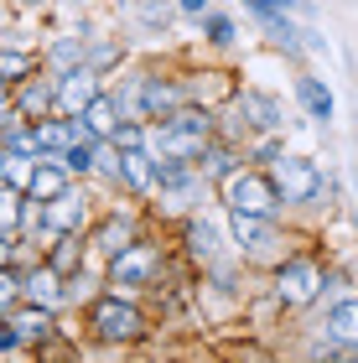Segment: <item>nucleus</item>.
<instances>
[{"mask_svg": "<svg viewBox=\"0 0 358 363\" xmlns=\"http://www.w3.org/2000/svg\"><path fill=\"white\" fill-rule=\"evenodd\" d=\"M332 291V275L317 265V259H306V255H286L281 265H275V306L281 311H306L312 301H322V296Z\"/></svg>", "mask_w": 358, "mask_h": 363, "instance_id": "obj_1", "label": "nucleus"}, {"mask_svg": "<svg viewBox=\"0 0 358 363\" xmlns=\"http://www.w3.org/2000/svg\"><path fill=\"white\" fill-rule=\"evenodd\" d=\"M89 333L99 342H109V348H125V342L145 337V317L125 291H104V296L89 301Z\"/></svg>", "mask_w": 358, "mask_h": 363, "instance_id": "obj_2", "label": "nucleus"}, {"mask_svg": "<svg viewBox=\"0 0 358 363\" xmlns=\"http://www.w3.org/2000/svg\"><path fill=\"white\" fill-rule=\"evenodd\" d=\"M218 197H223V208L265 213V218H281V208H286V192L275 182V172H259V167H239L234 177H223Z\"/></svg>", "mask_w": 358, "mask_h": 363, "instance_id": "obj_3", "label": "nucleus"}, {"mask_svg": "<svg viewBox=\"0 0 358 363\" xmlns=\"http://www.w3.org/2000/svg\"><path fill=\"white\" fill-rule=\"evenodd\" d=\"M161 270H167V250L151 239H135L130 250H120L104 265V280H109V291H145L161 280Z\"/></svg>", "mask_w": 358, "mask_h": 363, "instance_id": "obj_4", "label": "nucleus"}, {"mask_svg": "<svg viewBox=\"0 0 358 363\" xmlns=\"http://www.w3.org/2000/svg\"><path fill=\"white\" fill-rule=\"evenodd\" d=\"M270 172H275V182H281V192H286V208H306V203H317V197L328 192L322 167L306 161V156H281Z\"/></svg>", "mask_w": 358, "mask_h": 363, "instance_id": "obj_5", "label": "nucleus"}, {"mask_svg": "<svg viewBox=\"0 0 358 363\" xmlns=\"http://www.w3.org/2000/svg\"><path fill=\"white\" fill-rule=\"evenodd\" d=\"M42 234L57 239V234H89V197L68 187L57 203H42Z\"/></svg>", "mask_w": 358, "mask_h": 363, "instance_id": "obj_6", "label": "nucleus"}, {"mask_svg": "<svg viewBox=\"0 0 358 363\" xmlns=\"http://www.w3.org/2000/svg\"><path fill=\"white\" fill-rule=\"evenodd\" d=\"M229 239L244 255H265L270 244H281V218H265V213H239L229 208Z\"/></svg>", "mask_w": 358, "mask_h": 363, "instance_id": "obj_7", "label": "nucleus"}, {"mask_svg": "<svg viewBox=\"0 0 358 363\" xmlns=\"http://www.w3.org/2000/svg\"><path fill=\"white\" fill-rule=\"evenodd\" d=\"M135 104L145 120H167V114H177L187 104V84H177V78H135Z\"/></svg>", "mask_w": 358, "mask_h": 363, "instance_id": "obj_8", "label": "nucleus"}, {"mask_svg": "<svg viewBox=\"0 0 358 363\" xmlns=\"http://www.w3.org/2000/svg\"><path fill=\"white\" fill-rule=\"evenodd\" d=\"M99 94H104V78H99L94 62H84V68H73V73H57V109L62 114H84Z\"/></svg>", "mask_w": 358, "mask_h": 363, "instance_id": "obj_9", "label": "nucleus"}, {"mask_svg": "<svg viewBox=\"0 0 358 363\" xmlns=\"http://www.w3.org/2000/svg\"><path fill=\"white\" fill-rule=\"evenodd\" d=\"M73 187V172L62 156H42L37 167H31V182H26V197L31 203H57L62 192Z\"/></svg>", "mask_w": 358, "mask_h": 363, "instance_id": "obj_10", "label": "nucleus"}, {"mask_svg": "<svg viewBox=\"0 0 358 363\" xmlns=\"http://www.w3.org/2000/svg\"><path fill=\"white\" fill-rule=\"evenodd\" d=\"M6 317L21 327V337L31 342V353H42L47 342L57 337V306H42V301H26V306H16V311H6Z\"/></svg>", "mask_w": 358, "mask_h": 363, "instance_id": "obj_11", "label": "nucleus"}, {"mask_svg": "<svg viewBox=\"0 0 358 363\" xmlns=\"http://www.w3.org/2000/svg\"><path fill=\"white\" fill-rule=\"evenodd\" d=\"M115 187L135 192V197H151V192H156V156H151V151H120Z\"/></svg>", "mask_w": 358, "mask_h": 363, "instance_id": "obj_12", "label": "nucleus"}, {"mask_svg": "<svg viewBox=\"0 0 358 363\" xmlns=\"http://www.w3.org/2000/svg\"><path fill=\"white\" fill-rule=\"evenodd\" d=\"M11 99L21 104V114H26V120L57 114V73H52V78H37V73H31L26 84H16V89H11Z\"/></svg>", "mask_w": 358, "mask_h": 363, "instance_id": "obj_13", "label": "nucleus"}, {"mask_svg": "<svg viewBox=\"0 0 358 363\" xmlns=\"http://www.w3.org/2000/svg\"><path fill=\"white\" fill-rule=\"evenodd\" d=\"M84 120V130H89V140H115V130H120V120H125V104H120V94H99L94 104L78 114Z\"/></svg>", "mask_w": 358, "mask_h": 363, "instance_id": "obj_14", "label": "nucleus"}, {"mask_svg": "<svg viewBox=\"0 0 358 363\" xmlns=\"http://www.w3.org/2000/svg\"><path fill=\"white\" fill-rule=\"evenodd\" d=\"M89 244H94L104 259H115L120 250H130V244H135V218H130V213H109L99 228H89Z\"/></svg>", "mask_w": 358, "mask_h": 363, "instance_id": "obj_15", "label": "nucleus"}, {"mask_svg": "<svg viewBox=\"0 0 358 363\" xmlns=\"http://www.w3.org/2000/svg\"><path fill=\"white\" fill-rule=\"evenodd\" d=\"M239 114H244V125H250V130H259V135H270V130L281 125V104H275L270 94H254V89L239 94Z\"/></svg>", "mask_w": 358, "mask_h": 363, "instance_id": "obj_16", "label": "nucleus"}, {"mask_svg": "<svg viewBox=\"0 0 358 363\" xmlns=\"http://www.w3.org/2000/svg\"><path fill=\"white\" fill-rule=\"evenodd\" d=\"M328 337H337L343 348H358V296H343V301L328 306Z\"/></svg>", "mask_w": 358, "mask_h": 363, "instance_id": "obj_17", "label": "nucleus"}, {"mask_svg": "<svg viewBox=\"0 0 358 363\" xmlns=\"http://www.w3.org/2000/svg\"><path fill=\"white\" fill-rule=\"evenodd\" d=\"M84 244H89V234H57L52 244H47V265L52 270H62V275H78L84 270Z\"/></svg>", "mask_w": 358, "mask_h": 363, "instance_id": "obj_18", "label": "nucleus"}, {"mask_svg": "<svg viewBox=\"0 0 358 363\" xmlns=\"http://www.w3.org/2000/svg\"><path fill=\"white\" fill-rule=\"evenodd\" d=\"M244 161H250V156H239L234 145H223V140H208V151L198 156V172H203L208 182H223V177H234V172L244 167Z\"/></svg>", "mask_w": 358, "mask_h": 363, "instance_id": "obj_19", "label": "nucleus"}, {"mask_svg": "<svg viewBox=\"0 0 358 363\" xmlns=\"http://www.w3.org/2000/svg\"><path fill=\"white\" fill-rule=\"evenodd\" d=\"M296 99H301V109L312 114V120H322V125L337 114V104H332V94H328L322 78H306V73H301V78H296Z\"/></svg>", "mask_w": 358, "mask_h": 363, "instance_id": "obj_20", "label": "nucleus"}, {"mask_svg": "<svg viewBox=\"0 0 358 363\" xmlns=\"http://www.w3.org/2000/svg\"><path fill=\"white\" fill-rule=\"evenodd\" d=\"M89 62V42L84 37H57L52 47H47V73H73Z\"/></svg>", "mask_w": 358, "mask_h": 363, "instance_id": "obj_21", "label": "nucleus"}, {"mask_svg": "<svg viewBox=\"0 0 358 363\" xmlns=\"http://www.w3.org/2000/svg\"><path fill=\"white\" fill-rule=\"evenodd\" d=\"M47 68V57H37V52H21V47H11L6 42V52H0V78L16 89V84H26L31 73H42Z\"/></svg>", "mask_w": 358, "mask_h": 363, "instance_id": "obj_22", "label": "nucleus"}, {"mask_svg": "<svg viewBox=\"0 0 358 363\" xmlns=\"http://www.w3.org/2000/svg\"><path fill=\"white\" fill-rule=\"evenodd\" d=\"M182 239H187L192 259H203V265H213V255H218V244H213V239H218V234H213V228H208L203 218H187V234H182Z\"/></svg>", "mask_w": 358, "mask_h": 363, "instance_id": "obj_23", "label": "nucleus"}, {"mask_svg": "<svg viewBox=\"0 0 358 363\" xmlns=\"http://www.w3.org/2000/svg\"><path fill=\"white\" fill-rule=\"evenodd\" d=\"M62 161H68V172H73V177L99 172V140H73L68 151H62Z\"/></svg>", "mask_w": 358, "mask_h": 363, "instance_id": "obj_24", "label": "nucleus"}, {"mask_svg": "<svg viewBox=\"0 0 358 363\" xmlns=\"http://www.w3.org/2000/svg\"><path fill=\"white\" fill-rule=\"evenodd\" d=\"M203 37L213 47H229L234 42V21H229V16H203Z\"/></svg>", "mask_w": 358, "mask_h": 363, "instance_id": "obj_25", "label": "nucleus"}, {"mask_svg": "<svg viewBox=\"0 0 358 363\" xmlns=\"http://www.w3.org/2000/svg\"><path fill=\"white\" fill-rule=\"evenodd\" d=\"M244 156H250V161H270V167H275V161H281L286 151H281V140H275V135H265V140H254Z\"/></svg>", "mask_w": 358, "mask_h": 363, "instance_id": "obj_26", "label": "nucleus"}, {"mask_svg": "<svg viewBox=\"0 0 358 363\" xmlns=\"http://www.w3.org/2000/svg\"><path fill=\"white\" fill-rule=\"evenodd\" d=\"M254 16H270V11H296V0H244Z\"/></svg>", "mask_w": 358, "mask_h": 363, "instance_id": "obj_27", "label": "nucleus"}, {"mask_svg": "<svg viewBox=\"0 0 358 363\" xmlns=\"http://www.w3.org/2000/svg\"><path fill=\"white\" fill-rule=\"evenodd\" d=\"M115 57H120V47H115V42H104V47H94V52H89L94 68H104V62H115Z\"/></svg>", "mask_w": 358, "mask_h": 363, "instance_id": "obj_28", "label": "nucleus"}, {"mask_svg": "<svg viewBox=\"0 0 358 363\" xmlns=\"http://www.w3.org/2000/svg\"><path fill=\"white\" fill-rule=\"evenodd\" d=\"M177 6H182L187 16H203V11H208V0H177Z\"/></svg>", "mask_w": 358, "mask_h": 363, "instance_id": "obj_29", "label": "nucleus"}]
</instances>
